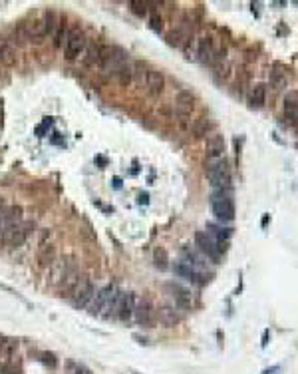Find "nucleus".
I'll return each instance as SVG.
<instances>
[{
	"label": "nucleus",
	"mask_w": 298,
	"mask_h": 374,
	"mask_svg": "<svg viewBox=\"0 0 298 374\" xmlns=\"http://www.w3.org/2000/svg\"><path fill=\"white\" fill-rule=\"evenodd\" d=\"M211 209L217 215V219H221V221L235 219V203L227 193H223V189L211 195Z\"/></svg>",
	"instance_id": "obj_1"
},
{
	"label": "nucleus",
	"mask_w": 298,
	"mask_h": 374,
	"mask_svg": "<svg viewBox=\"0 0 298 374\" xmlns=\"http://www.w3.org/2000/svg\"><path fill=\"white\" fill-rule=\"evenodd\" d=\"M88 42H86V36L80 28H70V34H68V40L64 44V54L68 60H76L84 54Z\"/></svg>",
	"instance_id": "obj_2"
},
{
	"label": "nucleus",
	"mask_w": 298,
	"mask_h": 374,
	"mask_svg": "<svg viewBox=\"0 0 298 374\" xmlns=\"http://www.w3.org/2000/svg\"><path fill=\"white\" fill-rule=\"evenodd\" d=\"M93 295H95V289H93L92 281H90V279H86V277H80V279H78V283H76V287H74V291H72L74 305H76L78 309L88 307V305L92 303Z\"/></svg>",
	"instance_id": "obj_3"
},
{
	"label": "nucleus",
	"mask_w": 298,
	"mask_h": 374,
	"mask_svg": "<svg viewBox=\"0 0 298 374\" xmlns=\"http://www.w3.org/2000/svg\"><path fill=\"white\" fill-rule=\"evenodd\" d=\"M195 245H197L199 251H201L207 259H211L213 263H219V261H221V251H219V247H217V241H215L209 233L197 231V233H195Z\"/></svg>",
	"instance_id": "obj_4"
},
{
	"label": "nucleus",
	"mask_w": 298,
	"mask_h": 374,
	"mask_svg": "<svg viewBox=\"0 0 298 374\" xmlns=\"http://www.w3.org/2000/svg\"><path fill=\"white\" fill-rule=\"evenodd\" d=\"M205 171H207V179L211 181L213 187L223 189V187L231 185V171L227 167V161H223L221 165H217L213 169H205Z\"/></svg>",
	"instance_id": "obj_5"
},
{
	"label": "nucleus",
	"mask_w": 298,
	"mask_h": 374,
	"mask_svg": "<svg viewBox=\"0 0 298 374\" xmlns=\"http://www.w3.org/2000/svg\"><path fill=\"white\" fill-rule=\"evenodd\" d=\"M115 291H117V289H115L113 285H108V287H104L102 291H97V293L93 295V298H92V303L88 305V307H90V315L102 316L104 307L110 303V298H112V295H113Z\"/></svg>",
	"instance_id": "obj_6"
},
{
	"label": "nucleus",
	"mask_w": 298,
	"mask_h": 374,
	"mask_svg": "<svg viewBox=\"0 0 298 374\" xmlns=\"http://www.w3.org/2000/svg\"><path fill=\"white\" fill-rule=\"evenodd\" d=\"M173 273H175L177 277L187 279V281H191V283H195V285H205V283L209 281V279L205 277L203 271H197V269H193V267L187 265V263H175V267H173Z\"/></svg>",
	"instance_id": "obj_7"
},
{
	"label": "nucleus",
	"mask_w": 298,
	"mask_h": 374,
	"mask_svg": "<svg viewBox=\"0 0 298 374\" xmlns=\"http://www.w3.org/2000/svg\"><path fill=\"white\" fill-rule=\"evenodd\" d=\"M135 303H137V298H135L133 293H121V298H119L115 316H117L121 322L131 320V318H133V311H135Z\"/></svg>",
	"instance_id": "obj_8"
},
{
	"label": "nucleus",
	"mask_w": 298,
	"mask_h": 374,
	"mask_svg": "<svg viewBox=\"0 0 298 374\" xmlns=\"http://www.w3.org/2000/svg\"><path fill=\"white\" fill-rule=\"evenodd\" d=\"M197 60L203 64H213L215 60H221L217 56V50L211 38H201L197 42Z\"/></svg>",
	"instance_id": "obj_9"
},
{
	"label": "nucleus",
	"mask_w": 298,
	"mask_h": 374,
	"mask_svg": "<svg viewBox=\"0 0 298 374\" xmlns=\"http://www.w3.org/2000/svg\"><path fill=\"white\" fill-rule=\"evenodd\" d=\"M133 318L137 320V325L141 327H151L153 325V309L149 301H139L135 303V311H133Z\"/></svg>",
	"instance_id": "obj_10"
},
{
	"label": "nucleus",
	"mask_w": 298,
	"mask_h": 374,
	"mask_svg": "<svg viewBox=\"0 0 298 374\" xmlns=\"http://www.w3.org/2000/svg\"><path fill=\"white\" fill-rule=\"evenodd\" d=\"M167 289L173 293V298H175V305H177V307H181V309H185V311H191V309H193V296H191V293H189L187 289H183V287H179V285H175V283L167 285Z\"/></svg>",
	"instance_id": "obj_11"
},
{
	"label": "nucleus",
	"mask_w": 298,
	"mask_h": 374,
	"mask_svg": "<svg viewBox=\"0 0 298 374\" xmlns=\"http://www.w3.org/2000/svg\"><path fill=\"white\" fill-rule=\"evenodd\" d=\"M205 152H207V157H219L225 152V138L221 134H211L207 136L205 139Z\"/></svg>",
	"instance_id": "obj_12"
},
{
	"label": "nucleus",
	"mask_w": 298,
	"mask_h": 374,
	"mask_svg": "<svg viewBox=\"0 0 298 374\" xmlns=\"http://www.w3.org/2000/svg\"><path fill=\"white\" fill-rule=\"evenodd\" d=\"M32 229H34V223H32V221H20L18 227H16V231L12 233V237H10V241H8V245H10V247H20L24 241L30 237Z\"/></svg>",
	"instance_id": "obj_13"
},
{
	"label": "nucleus",
	"mask_w": 298,
	"mask_h": 374,
	"mask_svg": "<svg viewBox=\"0 0 298 374\" xmlns=\"http://www.w3.org/2000/svg\"><path fill=\"white\" fill-rule=\"evenodd\" d=\"M20 221H22V207L20 205H12V207L4 209L2 219H0V235H2L4 229L12 227V225H18Z\"/></svg>",
	"instance_id": "obj_14"
},
{
	"label": "nucleus",
	"mask_w": 298,
	"mask_h": 374,
	"mask_svg": "<svg viewBox=\"0 0 298 374\" xmlns=\"http://www.w3.org/2000/svg\"><path fill=\"white\" fill-rule=\"evenodd\" d=\"M145 86H147V90H149V94H151V96H159L163 92V88H165V76L159 70H149Z\"/></svg>",
	"instance_id": "obj_15"
},
{
	"label": "nucleus",
	"mask_w": 298,
	"mask_h": 374,
	"mask_svg": "<svg viewBox=\"0 0 298 374\" xmlns=\"http://www.w3.org/2000/svg\"><path fill=\"white\" fill-rule=\"evenodd\" d=\"M175 106H177V114L179 116H189L193 112V108H195V96L191 92H181L177 96Z\"/></svg>",
	"instance_id": "obj_16"
},
{
	"label": "nucleus",
	"mask_w": 298,
	"mask_h": 374,
	"mask_svg": "<svg viewBox=\"0 0 298 374\" xmlns=\"http://www.w3.org/2000/svg\"><path fill=\"white\" fill-rule=\"evenodd\" d=\"M26 26V32H28V40H34V42H40L44 36H46V28H44V20L36 18L32 20L30 24H24Z\"/></svg>",
	"instance_id": "obj_17"
},
{
	"label": "nucleus",
	"mask_w": 298,
	"mask_h": 374,
	"mask_svg": "<svg viewBox=\"0 0 298 374\" xmlns=\"http://www.w3.org/2000/svg\"><path fill=\"white\" fill-rule=\"evenodd\" d=\"M157 316H159V322H161V325H165V327H175L177 322L181 320L179 315L175 313V309H173V307H167V305L159 309Z\"/></svg>",
	"instance_id": "obj_18"
},
{
	"label": "nucleus",
	"mask_w": 298,
	"mask_h": 374,
	"mask_svg": "<svg viewBox=\"0 0 298 374\" xmlns=\"http://www.w3.org/2000/svg\"><path fill=\"white\" fill-rule=\"evenodd\" d=\"M99 60V44H88L86 50H84V54H82V62L86 68H92L95 66Z\"/></svg>",
	"instance_id": "obj_19"
},
{
	"label": "nucleus",
	"mask_w": 298,
	"mask_h": 374,
	"mask_svg": "<svg viewBox=\"0 0 298 374\" xmlns=\"http://www.w3.org/2000/svg\"><path fill=\"white\" fill-rule=\"evenodd\" d=\"M44 28H46V36H54L56 34V30H58V24H60V20H58V14L54 12V10H46V14H44Z\"/></svg>",
	"instance_id": "obj_20"
},
{
	"label": "nucleus",
	"mask_w": 298,
	"mask_h": 374,
	"mask_svg": "<svg viewBox=\"0 0 298 374\" xmlns=\"http://www.w3.org/2000/svg\"><path fill=\"white\" fill-rule=\"evenodd\" d=\"M264 99H266V88L264 86H255L251 90V96H248V104L253 108H262L264 106Z\"/></svg>",
	"instance_id": "obj_21"
},
{
	"label": "nucleus",
	"mask_w": 298,
	"mask_h": 374,
	"mask_svg": "<svg viewBox=\"0 0 298 374\" xmlns=\"http://www.w3.org/2000/svg\"><path fill=\"white\" fill-rule=\"evenodd\" d=\"M147 66L143 64V62H139V60H135L133 64H131V74H133V82L135 84H139V86H143L145 84V80H147Z\"/></svg>",
	"instance_id": "obj_22"
},
{
	"label": "nucleus",
	"mask_w": 298,
	"mask_h": 374,
	"mask_svg": "<svg viewBox=\"0 0 298 374\" xmlns=\"http://www.w3.org/2000/svg\"><path fill=\"white\" fill-rule=\"evenodd\" d=\"M286 72H282L280 70V66L277 64L275 66V70L270 72V84H272V88H277V90H282V88H286Z\"/></svg>",
	"instance_id": "obj_23"
},
{
	"label": "nucleus",
	"mask_w": 298,
	"mask_h": 374,
	"mask_svg": "<svg viewBox=\"0 0 298 374\" xmlns=\"http://www.w3.org/2000/svg\"><path fill=\"white\" fill-rule=\"evenodd\" d=\"M68 34H70V28H68L66 20L62 18V20H60V24H58L56 34L52 36V38H54V48H62V46L66 44V40H68Z\"/></svg>",
	"instance_id": "obj_24"
},
{
	"label": "nucleus",
	"mask_w": 298,
	"mask_h": 374,
	"mask_svg": "<svg viewBox=\"0 0 298 374\" xmlns=\"http://www.w3.org/2000/svg\"><path fill=\"white\" fill-rule=\"evenodd\" d=\"M187 40H189V36L183 32V28H175V30H171V32L167 34V42H169L171 46H177V48H183Z\"/></svg>",
	"instance_id": "obj_25"
},
{
	"label": "nucleus",
	"mask_w": 298,
	"mask_h": 374,
	"mask_svg": "<svg viewBox=\"0 0 298 374\" xmlns=\"http://www.w3.org/2000/svg\"><path fill=\"white\" fill-rule=\"evenodd\" d=\"M78 279H80V275H78V273L74 271V269L66 271L64 277H62V289H64L66 293H72L74 287H76V283H78Z\"/></svg>",
	"instance_id": "obj_26"
},
{
	"label": "nucleus",
	"mask_w": 298,
	"mask_h": 374,
	"mask_svg": "<svg viewBox=\"0 0 298 374\" xmlns=\"http://www.w3.org/2000/svg\"><path fill=\"white\" fill-rule=\"evenodd\" d=\"M117 76V80H119V84L123 86V88H128L131 82H133V74H131V64L128 62V64H123L121 68H119V72L115 74Z\"/></svg>",
	"instance_id": "obj_27"
},
{
	"label": "nucleus",
	"mask_w": 298,
	"mask_h": 374,
	"mask_svg": "<svg viewBox=\"0 0 298 374\" xmlns=\"http://www.w3.org/2000/svg\"><path fill=\"white\" fill-rule=\"evenodd\" d=\"M207 128H209V119L207 118H199L193 121V126H191V132L195 138H201L207 134Z\"/></svg>",
	"instance_id": "obj_28"
},
{
	"label": "nucleus",
	"mask_w": 298,
	"mask_h": 374,
	"mask_svg": "<svg viewBox=\"0 0 298 374\" xmlns=\"http://www.w3.org/2000/svg\"><path fill=\"white\" fill-rule=\"evenodd\" d=\"M153 261H155V267H157V269H161V271L169 269V257H167V251H165V249H161V247L155 249Z\"/></svg>",
	"instance_id": "obj_29"
},
{
	"label": "nucleus",
	"mask_w": 298,
	"mask_h": 374,
	"mask_svg": "<svg viewBox=\"0 0 298 374\" xmlns=\"http://www.w3.org/2000/svg\"><path fill=\"white\" fill-rule=\"evenodd\" d=\"M130 6H131V12H133V14H137V16H147V4H145V2H137V0H131Z\"/></svg>",
	"instance_id": "obj_30"
},
{
	"label": "nucleus",
	"mask_w": 298,
	"mask_h": 374,
	"mask_svg": "<svg viewBox=\"0 0 298 374\" xmlns=\"http://www.w3.org/2000/svg\"><path fill=\"white\" fill-rule=\"evenodd\" d=\"M284 108H294V110H298V92H288V94H286Z\"/></svg>",
	"instance_id": "obj_31"
},
{
	"label": "nucleus",
	"mask_w": 298,
	"mask_h": 374,
	"mask_svg": "<svg viewBox=\"0 0 298 374\" xmlns=\"http://www.w3.org/2000/svg\"><path fill=\"white\" fill-rule=\"evenodd\" d=\"M68 368H70V374H92L90 368H86L84 364H76V362H70Z\"/></svg>",
	"instance_id": "obj_32"
},
{
	"label": "nucleus",
	"mask_w": 298,
	"mask_h": 374,
	"mask_svg": "<svg viewBox=\"0 0 298 374\" xmlns=\"http://www.w3.org/2000/svg\"><path fill=\"white\" fill-rule=\"evenodd\" d=\"M149 26H151L155 32H161V16H159V14H151V16H149Z\"/></svg>",
	"instance_id": "obj_33"
},
{
	"label": "nucleus",
	"mask_w": 298,
	"mask_h": 374,
	"mask_svg": "<svg viewBox=\"0 0 298 374\" xmlns=\"http://www.w3.org/2000/svg\"><path fill=\"white\" fill-rule=\"evenodd\" d=\"M52 255H54V249H48V251H46V249H44V251H42V255H40V263L42 265H50V261H52Z\"/></svg>",
	"instance_id": "obj_34"
},
{
	"label": "nucleus",
	"mask_w": 298,
	"mask_h": 374,
	"mask_svg": "<svg viewBox=\"0 0 298 374\" xmlns=\"http://www.w3.org/2000/svg\"><path fill=\"white\" fill-rule=\"evenodd\" d=\"M262 374H280V366H272V368H266V370H262Z\"/></svg>",
	"instance_id": "obj_35"
},
{
	"label": "nucleus",
	"mask_w": 298,
	"mask_h": 374,
	"mask_svg": "<svg viewBox=\"0 0 298 374\" xmlns=\"http://www.w3.org/2000/svg\"><path fill=\"white\" fill-rule=\"evenodd\" d=\"M261 344H262V348L268 344V331H264V333H262V342H261Z\"/></svg>",
	"instance_id": "obj_36"
},
{
	"label": "nucleus",
	"mask_w": 298,
	"mask_h": 374,
	"mask_svg": "<svg viewBox=\"0 0 298 374\" xmlns=\"http://www.w3.org/2000/svg\"><path fill=\"white\" fill-rule=\"evenodd\" d=\"M147 201H149V195H147V193H141V195H139V203H147Z\"/></svg>",
	"instance_id": "obj_37"
},
{
	"label": "nucleus",
	"mask_w": 298,
	"mask_h": 374,
	"mask_svg": "<svg viewBox=\"0 0 298 374\" xmlns=\"http://www.w3.org/2000/svg\"><path fill=\"white\" fill-rule=\"evenodd\" d=\"M113 185L119 189V187H121V179H119V177H115V179H113Z\"/></svg>",
	"instance_id": "obj_38"
},
{
	"label": "nucleus",
	"mask_w": 298,
	"mask_h": 374,
	"mask_svg": "<svg viewBox=\"0 0 298 374\" xmlns=\"http://www.w3.org/2000/svg\"><path fill=\"white\" fill-rule=\"evenodd\" d=\"M266 223H268V215L262 217V227H266Z\"/></svg>",
	"instance_id": "obj_39"
},
{
	"label": "nucleus",
	"mask_w": 298,
	"mask_h": 374,
	"mask_svg": "<svg viewBox=\"0 0 298 374\" xmlns=\"http://www.w3.org/2000/svg\"><path fill=\"white\" fill-rule=\"evenodd\" d=\"M2 213H4V207H2V201H0V219H2Z\"/></svg>",
	"instance_id": "obj_40"
},
{
	"label": "nucleus",
	"mask_w": 298,
	"mask_h": 374,
	"mask_svg": "<svg viewBox=\"0 0 298 374\" xmlns=\"http://www.w3.org/2000/svg\"><path fill=\"white\" fill-rule=\"evenodd\" d=\"M2 342H4V336H2V335H0V346H2Z\"/></svg>",
	"instance_id": "obj_41"
},
{
	"label": "nucleus",
	"mask_w": 298,
	"mask_h": 374,
	"mask_svg": "<svg viewBox=\"0 0 298 374\" xmlns=\"http://www.w3.org/2000/svg\"><path fill=\"white\" fill-rule=\"evenodd\" d=\"M0 60H2V46H0Z\"/></svg>",
	"instance_id": "obj_42"
}]
</instances>
